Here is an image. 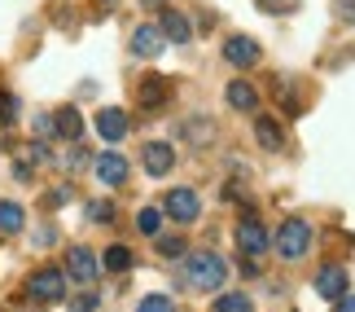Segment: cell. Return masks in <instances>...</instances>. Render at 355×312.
I'll use <instances>...</instances> for the list:
<instances>
[{
  "instance_id": "cell-1",
  "label": "cell",
  "mask_w": 355,
  "mask_h": 312,
  "mask_svg": "<svg viewBox=\"0 0 355 312\" xmlns=\"http://www.w3.org/2000/svg\"><path fill=\"white\" fill-rule=\"evenodd\" d=\"M184 281L193 286L198 295H211V290H220L224 281H228V264H224V255H215V251H193L184 260Z\"/></svg>"
},
{
  "instance_id": "cell-2",
  "label": "cell",
  "mask_w": 355,
  "mask_h": 312,
  "mask_svg": "<svg viewBox=\"0 0 355 312\" xmlns=\"http://www.w3.org/2000/svg\"><path fill=\"white\" fill-rule=\"evenodd\" d=\"M311 242H316V238H311V224L307 220H285L281 233L272 238V247L281 251V260H303V255L311 251Z\"/></svg>"
},
{
  "instance_id": "cell-3",
  "label": "cell",
  "mask_w": 355,
  "mask_h": 312,
  "mask_svg": "<svg viewBox=\"0 0 355 312\" xmlns=\"http://www.w3.org/2000/svg\"><path fill=\"white\" fill-rule=\"evenodd\" d=\"M26 295H31L35 304H62L66 299V273L62 268H35V273L26 277Z\"/></svg>"
},
{
  "instance_id": "cell-4",
  "label": "cell",
  "mask_w": 355,
  "mask_h": 312,
  "mask_svg": "<svg viewBox=\"0 0 355 312\" xmlns=\"http://www.w3.org/2000/svg\"><path fill=\"white\" fill-rule=\"evenodd\" d=\"M162 215L189 224V220H198V215H202V198L193 194V189H171V194L162 198Z\"/></svg>"
},
{
  "instance_id": "cell-5",
  "label": "cell",
  "mask_w": 355,
  "mask_h": 312,
  "mask_svg": "<svg viewBox=\"0 0 355 312\" xmlns=\"http://www.w3.org/2000/svg\"><path fill=\"white\" fill-rule=\"evenodd\" d=\"M259 58H263L259 40H250V35H228V40H224V62L237 66V71H250Z\"/></svg>"
},
{
  "instance_id": "cell-6",
  "label": "cell",
  "mask_w": 355,
  "mask_h": 312,
  "mask_svg": "<svg viewBox=\"0 0 355 312\" xmlns=\"http://www.w3.org/2000/svg\"><path fill=\"white\" fill-rule=\"evenodd\" d=\"M237 247H241L245 255H250V260H254V255H268L272 233H268V229L259 224V220H250V215H245V220L237 224Z\"/></svg>"
},
{
  "instance_id": "cell-7",
  "label": "cell",
  "mask_w": 355,
  "mask_h": 312,
  "mask_svg": "<svg viewBox=\"0 0 355 312\" xmlns=\"http://www.w3.org/2000/svg\"><path fill=\"white\" fill-rule=\"evenodd\" d=\"M66 273H71L75 281H84V286H88V281H97L101 260H97V255H92L88 247H71V251H66Z\"/></svg>"
},
{
  "instance_id": "cell-8",
  "label": "cell",
  "mask_w": 355,
  "mask_h": 312,
  "mask_svg": "<svg viewBox=\"0 0 355 312\" xmlns=\"http://www.w3.org/2000/svg\"><path fill=\"white\" fill-rule=\"evenodd\" d=\"M162 44H167V35L158 31V22H145L132 31V53L136 58H162Z\"/></svg>"
},
{
  "instance_id": "cell-9",
  "label": "cell",
  "mask_w": 355,
  "mask_h": 312,
  "mask_svg": "<svg viewBox=\"0 0 355 312\" xmlns=\"http://www.w3.org/2000/svg\"><path fill=\"white\" fill-rule=\"evenodd\" d=\"M141 163H145L149 176H167L175 167V150H171L167 141H149L145 150H141Z\"/></svg>"
},
{
  "instance_id": "cell-10",
  "label": "cell",
  "mask_w": 355,
  "mask_h": 312,
  "mask_svg": "<svg viewBox=\"0 0 355 312\" xmlns=\"http://www.w3.org/2000/svg\"><path fill=\"white\" fill-rule=\"evenodd\" d=\"M92 172H97V181L101 185H123V181H128V158H123V154H101V158H92Z\"/></svg>"
},
{
  "instance_id": "cell-11",
  "label": "cell",
  "mask_w": 355,
  "mask_h": 312,
  "mask_svg": "<svg viewBox=\"0 0 355 312\" xmlns=\"http://www.w3.org/2000/svg\"><path fill=\"white\" fill-rule=\"evenodd\" d=\"M97 132H101V141H123L128 137V115L119 110V106H105V110L97 115Z\"/></svg>"
},
{
  "instance_id": "cell-12",
  "label": "cell",
  "mask_w": 355,
  "mask_h": 312,
  "mask_svg": "<svg viewBox=\"0 0 355 312\" xmlns=\"http://www.w3.org/2000/svg\"><path fill=\"white\" fill-rule=\"evenodd\" d=\"M158 31L171 40V44H189V40H193V26H189V18L184 13H175V9H167L158 18Z\"/></svg>"
},
{
  "instance_id": "cell-13",
  "label": "cell",
  "mask_w": 355,
  "mask_h": 312,
  "mask_svg": "<svg viewBox=\"0 0 355 312\" xmlns=\"http://www.w3.org/2000/svg\"><path fill=\"white\" fill-rule=\"evenodd\" d=\"M316 290L324 295V299H343V295H347V273L338 264H324L316 273Z\"/></svg>"
},
{
  "instance_id": "cell-14",
  "label": "cell",
  "mask_w": 355,
  "mask_h": 312,
  "mask_svg": "<svg viewBox=\"0 0 355 312\" xmlns=\"http://www.w3.org/2000/svg\"><path fill=\"white\" fill-rule=\"evenodd\" d=\"M53 132H58V137H66V141H79V132H84V119H79L75 106H62V110L53 115Z\"/></svg>"
},
{
  "instance_id": "cell-15",
  "label": "cell",
  "mask_w": 355,
  "mask_h": 312,
  "mask_svg": "<svg viewBox=\"0 0 355 312\" xmlns=\"http://www.w3.org/2000/svg\"><path fill=\"white\" fill-rule=\"evenodd\" d=\"M254 141L263 145V150H281V145H285V132H281V124H277V119L259 115V119H254Z\"/></svg>"
},
{
  "instance_id": "cell-16",
  "label": "cell",
  "mask_w": 355,
  "mask_h": 312,
  "mask_svg": "<svg viewBox=\"0 0 355 312\" xmlns=\"http://www.w3.org/2000/svg\"><path fill=\"white\" fill-rule=\"evenodd\" d=\"M224 97H228L233 110H254L259 106V92H254V84H245V79H233V84L224 88Z\"/></svg>"
},
{
  "instance_id": "cell-17",
  "label": "cell",
  "mask_w": 355,
  "mask_h": 312,
  "mask_svg": "<svg viewBox=\"0 0 355 312\" xmlns=\"http://www.w3.org/2000/svg\"><path fill=\"white\" fill-rule=\"evenodd\" d=\"M180 137L189 145H211L215 141V124H211V119H189V124L180 128Z\"/></svg>"
},
{
  "instance_id": "cell-18",
  "label": "cell",
  "mask_w": 355,
  "mask_h": 312,
  "mask_svg": "<svg viewBox=\"0 0 355 312\" xmlns=\"http://www.w3.org/2000/svg\"><path fill=\"white\" fill-rule=\"evenodd\" d=\"M167 101V79H158V75H149L145 84H141V106L145 110H158V106Z\"/></svg>"
},
{
  "instance_id": "cell-19",
  "label": "cell",
  "mask_w": 355,
  "mask_h": 312,
  "mask_svg": "<svg viewBox=\"0 0 355 312\" xmlns=\"http://www.w3.org/2000/svg\"><path fill=\"white\" fill-rule=\"evenodd\" d=\"M22 224H26V211L18 202H0V233H22Z\"/></svg>"
},
{
  "instance_id": "cell-20",
  "label": "cell",
  "mask_w": 355,
  "mask_h": 312,
  "mask_svg": "<svg viewBox=\"0 0 355 312\" xmlns=\"http://www.w3.org/2000/svg\"><path fill=\"white\" fill-rule=\"evenodd\" d=\"M101 264L110 268V273H128V268H132V251L128 247H110V251L101 255Z\"/></svg>"
},
{
  "instance_id": "cell-21",
  "label": "cell",
  "mask_w": 355,
  "mask_h": 312,
  "mask_svg": "<svg viewBox=\"0 0 355 312\" xmlns=\"http://www.w3.org/2000/svg\"><path fill=\"white\" fill-rule=\"evenodd\" d=\"M215 312H254V304L245 295H220L215 299Z\"/></svg>"
},
{
  "instance_id": "cell-22",
  "label": "cell",
  "mask_w": 355,
  "mask_h": 312,
  "mask_svg": "<svg viewBox=\"0 0 355 312\" xmlns=\"http://www.w3.org/2000/svg\"><path fill=\"white\" fill-rule=\"evenodd\" d=\"M136 229H141V233H149V238H154L158 229H162V211H158V207H145L141 215H136Z\"/></svg>"
},
{
  "instance_id": "cell-23",
  "label": "cell",
  "mask_w": 355,
  "mask_h": 312,
  "mask_svg": "<svg viewBox=\"0 0 355 312\" xmlns=\"http://www.w3.org/2000/svg\"><path fill=\"white\" fill-rule=\"evenodd\" d=\"M136 312H175V304L167 299V295H145V299L136 304Z\"/></svg>"
},
{
  "instance_id": "cell-24",
  "label": "cell",
  "mask_w": 355,
  "mask_h": 312,
  "mask_svg": "<svg viewBox=\"0 0 355 312\" xmlns=\"http://www.w3.org/2000/svg\"><path fill=\"white\" fill-rule=\"evenodd\" d=\"M158 255H167V260H180V255H184V238H158Z\"/></svg>"
},
{
  "instance_id": "cell-25",
  "label": "cell",
  "mask_w": 355,
  "mask_h": 312,
  "mask_svg": "<svg viewBox=\"0 0 355 312\" xmlns=\"http://www.w3.org/2000/svg\"><path fill=\"white\" fill-rule=\"evenodd\" d=\"M0 119H5V124L18 119V97H13V92H0Z\"/></svg>"
},
{
  "instance_id": "cell-26",
  "label": "cell",
  "mask_w": 355,
  "mask_h": 312,
  "mask_svg": "<svg viewBox=\"0 0 355 312\" xmlns=\"http://www.w3.org/2000/svg\"><path fill=\"white\" fill-rule=\"evenodd\" d=\"M88 163H92V158H88V154H84V150L75 145V150L66 154V163H62V167H66V172H79V167H88Z\"/></svg>"
},
{
  "instance_id": "cell-27",
  "label": "cell",
  "mask_w": 355,
  "mask_h": 312,
  "mask_svg": "<svg viewBox=\"0 0 355 312\" xmlns=\"http://www.w3.org/2000/svg\"><path fill=\"white\" fill-rule=\"evenodd\" d=\"M71 312H97V295H75V299H71Z\"/></svg>"
},
{
  "instance_id": "cell-28",
  "label": "cell",
  "mask_w": 355,
  "mask_h": 312,
  "mask_svg": "<svg viewBox=\"0 0 355 312\" xmlns=\"http://www.w3.org/2000/svg\"><path fill=\"white\" fill-rule=\"evenodd\" d=\"M110 215H114L110 202H88V220H110Z\"/></svg>"
},
{
  "instance_id": "cell-29",
  "label": "cell",
  "mask_w": 355,
  "mask_h": 312,
  "mask_svg": "<svg viewBox=\"0 0 355 312\" xmlns=\"http://www.w3.org/2000/svg\"><path fill=\"white\" fill-rule=\"evenodd\" d=\"M259 5H263V9H272V13H285V9L294 5V0H259Z\"/></svg>"
},
{
  "instance_id": "cell-30",
  "label": "cell",
  "mask_w": 355,
  "mask_h": 312,
  "mask_svg": "<svg viewBox=\"0 0 355 312\" xmlns=\"http://www.w3.org/2000/svg\"><path fill=\"white\" fill-rule=\"evenodd\" d=\"M334 312H355V295H343V299H334Z\"/></svg>"
},
{
  "instance_id": "cell-31",
  "label": "cell",
  "mask_w": 355,
  "mask_h": 312,
  "mask_svg": "<svg viewBox=\"0 0 355 312\" xmlns=\"http://www.w3.org/2000/svg\"><path fill=\"white\" fill-rule=\"evenodd\" d=\"M35 132H40V137H49V132H53V115H40L35 119Z\"/></svg>"
},
{
  "instance_id": "cell-32",
  "label": "cell",
  "mask_w": 355,
  "mask_h": 312,
  "mask_svg": "<svg viewBox=\"0 0 355 312\" xmlns=\"http://www.w3.org/2000/svg\"><path fill=\"white\" fill-rule=\"evenodd\" d=\"M338 13H343V18H351V22H355V0H338Z\"/></svg>"
}]
</instances>
